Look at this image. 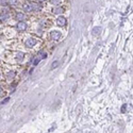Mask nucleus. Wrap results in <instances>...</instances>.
<instances>
[{"mask_svg":"<svg viewBox=\"0 0 133 133\" xmlns=\"http://www.w3.org/2000/svg\"><path fill=\"white\" fill-rule=\"evenodd\" d=\"M46 42L43 38L31 34L30 32L20 33L14 39H11L6 47L13 50H21L29 53H36L39 49L45 46Z\"/></svg>","mask_w":133,"mask_h":133,"instance_id":"nucleus-1","label":"nucleus"},{"mask_svg":"<svg viewBox=\"0 0 133 133\" xmlns=\"http://www.w3.org/2000/svg\"><path fill=\"white\" fill-rule=\"evenodd\" d=\"M69 9V2L68 3H64L61 5H57V6H50V8H44V11L51 15H55V16H59V15H64L66 12L68 11Z\"/></svg>","mask_w":133,"mask_h":133,"instance_id":"nucleus-4","label":"nucleus"},{"mask_svg":"<svg viewBox=\"0 0 133 133\" xmlns=\"http://www.w3.org/2000/svg\"><path fill=\"white\" fill-rule=\"evenodd\" d=\"M63 36V32L57 29L51 28L49 31H47L46 33V37H45V42H51V43H55L59 42Z\"/></svg>","mask_w":133,"mask_h":133,"instance_id":"nucleus-5","label":"nucleus"},{"mask_svg":"<svg viewBox=\"0 0 133 133\" xmlns=\"http://www.w3.org/2000/svg\"><path fill=\"white\" fill-rule=\"evenodd\" d=\"M30 3H31V5H32L33 12H35V13H39V12H43V11H44V6H45V4L39 3V2L35 1V0H31Z\"/></svg>","mask_w":133,"mask_h":133,"instance_id":"nucleus-9","label":"nucleus"},{"mask_svg":"<svg viewBox=\"0 0 133 133\" xmlns=\"http://www.w3.org/2000/svg\"><path fill=\"white\" fill-rule=\"evenodd\" d=\"M24 1H31V0H24Z\"/></svg>","mask_w":133,"mask_h":133,"instance_id":"nucleus-15","label":"nucleus"},{"mask_svg":"<svg viewBox=\"0 0 133 133\" xmlns=\"http://www.w3.org/2000/svg\"><path fill=\"white\" fill-rule=\"evenodd\" d=\"M57 66H58V62H55V63H53V64H52V68L57 67Z\"/></svg>","mask_w":133,"mask_h":133,"instance_id":"nucleus-14","label":"nucleus"},{"mask_svg":"<svg viewBox=\"0 0 133 133\" xmlns=\"http://www.w3.org/2000/svg\"><path fill=\"white\" fill-rule=\"evenodd\" d=\"M68 0H47V2L45 3L44 8H50V6H57V5H61L64 3H68Z\"/></svg>","mask_w":133,"mask_h":133,"instance_id":"nucleus-8","label":"nucleus"},{"mask_svg":"<svg viewBox=\"0 0 133 133\" xmlns=\"http://www.w3.org/2000/svg\"><path fill=\"white\" fill-rule=\"evenodd\" d=\"M4 84V78H3V74L1 71V67H0V85Z\"/></svg>","mask_w":133,"mask_h":133,"instance_id":"nucleus-12","label":"nucleus"},{"mask_svg":"<svg viewBox=\"0 0 133 133\" xmlns=\"http://www.w3.org/2000/svg\"><path fill=\"white\" fill-rule=\"evenodd\" d=\"M10 6L9 0H0V8H6Z\"/></svg>","mask_w":133,"mask_h":133,"instance_id":"nucleus-10","label":"nucleus"},{"mask_svg":"<svg viewBox=\"0 0 133 133\" xmlns=\"http://www.w3.org/2000/svg\"><path fill=\"white\" fill-rule=\"evenodd\" d=\"M54 23H55V25H57V27H59V28H66L67 27V19H66V17L64 15L57 16Z\"/></svg>","mask_w":133,"mask_h":133,"instance_id":"nucleus-7","label":"nucleus"},{"mask_svg":"<svg viewBox=\"0 0 133 133\" xmlns=\"http://www.w3.org/2000/svg\"><path fill=\"white\" fill-rule=\"evenodd\" d=\"M35 1H37V2H39V3H43V4H45V3L47 2V0H35Z\"/></svg>","mask_w":133,"mask_h":133,"instance_id":"nucleus-13","label":"nucleus"},{"mask_svg":"<svg viewBox=\"0 0 133 133\" xmlns=\"http://www.w3.org/2000/svg\"><path fill=\"white\" fill-rule=\"evenodd\" d=\"M14 28H15V30L19 33H24V32H28V30H29V27H30V23L29 21H17V23H15L14 25H12Z\"/></svg>","mask_w":133,"mask_h":133,"instance_id":"nucleus-6","label":"nucleus"},{"mask_svg":"<svg viewBox=\"0 0 133 133\" xmlns=\"http://www.w3.org/2000/svg\"><path fill=\"white\" fill-rule=\"evenodd\" d=\"M0 67H1V71L3 74V78H4V84L2 86L5 90H6V87H12V85L14 87L20 78L21 66L10 65L0 60Z\"/></svg>","mask_w":133,"mask_h":133,"instance_id":"nucleus-2","label":"nucleus"},{"mask_svg":"<svg viewBox=\"0 0 133 133\" xmlns=\"http://www.w3.org/2000/svg\"><path fill=\"white\" fill-rule=\"evenodd\" d=\"M100 32H101V28H99V27H98V28H95V29L93 30L92 33H93L94 35H99V34H100Z\"/></svg>","mask_w":133,"mask_h":133,"instance_id":"nucleus-11","label":"nucleus"},{"mask_svg":"<svg viewBox=\"0 0 133 133\" xmlns=\"http://www.w3.org/2000/svg\"><path fill=\"white\" fill-rule=\"evenodd\" d=\"M29 59H32V53L25 52L21 50L9 49L3 52L1 61L6 64H10V65L23 66L24 64H26L29 61Z\"/></svg>","mask_w":133,"mask_h":133,"instance_id":"nucleus-3","label":"nucleus"}]
</instances>
